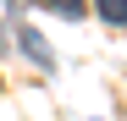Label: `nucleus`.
<instances>
[{
	"label": "nucleus",
	"mask_w": 127,
	"mask_h": 121,
	"mask_svg": "<svg viewBox=\"0 0 127 121\" xmlns=\"http://www.w3.org/2000/svg\"><path fill=\"white\" fill-rule=\"evenodd\" d=\"M17 44H22V50L33 55V66H44V72L55 66V60H50V44H44V39H39V33H33L28 22H22V28H17Z\"/></svg>",
	"instance_id": "obj_1"
},
{
	"label": "nucleus",
	"mask_w": 127,
	"mask_h": 121,
	"mask_svg": "<svg viewBox=\"0 0 127 121\" xmlns=\"http://www.w3.org/2000/svg\"><path fill=\"white\" fill-rule=\"evenodd\" d=\"M94 11H99L111 28H127V0H94Z\"/></svg>",
	"instance_id": "obj_2"
},
{
	"label": "nucleus",
	"mask_w": 127,
	"mask_h": 121,
	"mask_svg": "<svg viewBox=\"0 0 127 121\" xmlns=\"http://www.w3.org/2000/svg\"><path fill=\"white\" fill-rule=\"evenodd\" d=\"M39 6H50L55 17H83V0H39Z\"/></svg>",
	"instance_id": "obj_3"
}]
</instances>
